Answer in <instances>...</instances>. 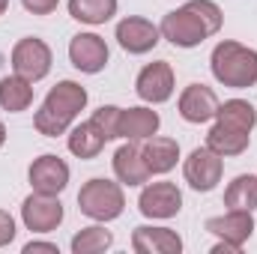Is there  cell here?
I'll return each instance as SVG.
<instances>
[{"instance_id": "1", "label": "cell", "mask_w": 257, "mask_h": 254, "mask_svg": "<svg viewBox=\"0 0 257 254\" xmlns=\"http://www.w3.org/2000/svg\"><path fill=\"white\" fill-rule=\"evenodd\" d=\"M84 105H87V90L75 81H60L57 87H51L42 108L36 111L39 135H45V138L63 135L72 126V120L78 117V111H84Z\"/></svg>"}, {"instance_id": "2", "label": "cell", "mask_w": 257, "mask_h": 254, "mask_svg": "<svg viewBox=\"0 0 257 254\" xmlns=\"http://www.w3.org/2000/svg\"><path fill=\"white\" fill-rule=\"evenodd\" d=\"M209 66H212L215 81L224 87L245 90V87L257 84V51L239 45V42H218L212 48Z\"/></svg>"}, {"instance_id": "3", "label": "cell", "mask_w": 257, "mask_h": 254, "mask_svg": "<svg viewBox=\"0 0 257 254\" xmlns=\"http://www.w3.org/2000/svg\"><path fill=\"white\" fill-rule=\"evenodd\" d=\"M126 197L123 189L111 180H90L84 183V189L78 191V209L96 221H111L123 212Z\"/></svg>"}, {"instance_id": "4", "label": "cell", "mask_w": 257, "mask_h": 254, "mask_svg": "<svg viewBox=\"0 0 257 254\" xmlns=\"http://www.w3.org/2000/svg\"><path fill=\"white\" fill-rule=\"evenodd\" d=\"M162 36L168 39V42H174L177 48H194V45H200L206 36H209V30H206V24L200 21V15L194 12L192 6L186 3L183 9H174V12H168L165 18H162Z\"/></svg>"}, {"instance_id": "5", "label": "cell", "mask_w": 257, "mask_h": 254, "mask_svg": "<svg viewBox=\"0 0 257 254\" xmlns=\"http://www.w3.org/2000/svg\"><path fill=\"white\" fill-rule=\"evenodd\" d=\"M12 69H15V75L27 78L30 84L42 81L51 72V48L42 39H36V36H27V39L15 42V48H12Z\"/></svg>"}, {"instance_id": "6", "label": "cell", "mask_w": 257, "mask_h": 254, "mask_svg": "<svg viewBox=\"0 0 257 254\" xmlns=\"http://www.w3.org/2000/svg\"><path fill=\"white\" fill-rule=\"evenodd\" d=\"M21 218L24 227L33 233H51L60 221H63V203L57 200V194H30L21 206Z\"/></svg>"}, {"instance_id": "7", "label": "cell", "mask_w": 257, "mask_h": 254, "mask_svg": "<svg viewBox=\"0 0 257 254\" xmlns=\"http://www.w3.org/2000/svg\"><path fill=\"white\" fill-rule=\"evenodd\" d=\"M183 171H186V183L194 191H212L218 186V180H221L224 165H221L218 153H212L209 147H197V150H192V156L186 159Z\"/></svg>"}, {"instance_id": "8", "label": "cell", "mask_w": 257, "mask_h": 254, "mask_svg": "<svg viewBox=\"0 0 257 254\" xmlns=\"http://www.w3.org/2000/svg\"><path fill=\"white\" fill-rule=\"evenodd\" d=\"M138 209L147 218H174L183 209V194L174 183H153L141 191Z\"/></svg>"}, {"instance_id": "9", "label": "cell", "mask_w": 257, "mask_h": 254, "mask_svg": "<svg viewBox=\"0 0 257 254\" xmlns=\"http://www.w3.org/2000/svg\"><path fill=\"white\" fill-rule=\"evenodd\" d=\"M135 90H138V96L144 102H153V105L168 102L171 93H174V69H171V63L156 60V63L144 66L138 81H135Z\"/></svg>"}, {"instance_id": "10", "label": "cell", "mask_w": 257, "mask_h": 254, "mask_svg": "<svg viewBox=\"0 0 257 254\" xmlns=\"http://www.w3.org/2000/svg\"><path fill=\"white\" fill-rule=\"evenodd\" d=\"M27 177H30L33 191L60 194V191L69 186V165H66L60 156H51V153H48V156H39V159L30 165Z\"/></svg>"}, {"instance_id": "11", "label": "cell", "mask_w": 257, "mask_h": 254, "mask_svg": "<svg viewBox=\"0 0 257 254\" xmlns=\"http://www.w3.org/2000/svg\"><path fill=\"white\" fill-rule=\"evenodd\" d=\"M69 60H72L75 69H81L87 75H96L108 63V45L96 33H78L69 42Z\"/></svg>"}, {"instance_id": "12", "label": "cell", "mask_w": 257, "mask_h": 254, "mask_svg": "<svg viewBox=\"0 0 257 254\" xmlns=\"http://www.w3.org/2000/svg\"><path fill=\"white\" fill-rule=\"evenodd\" d=\"M159 33L162 30L153 21L138 18V15L123 18L117 24V42L123 45V51H128V54H147V51H153L159 45Z\"/></svg>"}, {"instance_id": "13", "label": "cell", "mask_w": 257, "mask_h": 254, "mask_svg": "<svg viewBox=\"0 0 257 254\" xmlns=\"http://www.w3.org/2000/svg\"><path fill=\"white\" fill-rule=\"evenodd\" d=\"M206 230L215 233L221 242H230V245L242 248V242H245V239L251 236V230H254V218H251L248 209H230L227 215L209 218V221H206Z\"/></svg>"}, {"instance_id": "14", "label": "cell", "mask_w": 257, "mask_h": 254, "mask_svg": "<svg viewBox=\"0 0 257 254\" xmlns=\"http://www.w3.org/2000/svg\"><path fill=\"white\" fill-rule=\"evenodd\" d=\"M218 114V96L203 87V84H192L183 90L180 96V117L186 123H206Z\"/></svg>"}, {"instance_id": "15", "label": "cell", "mask_w": 257, "mask_h": 254, "mask_svg": "<svg viewBox=\"0 0 257 254\" xmlns=\"http://www.w3.org/2000/svg\"><path fill=\"white\" fill-rule=\"evenodd\" d=\"M132 248L138 254H180L183 239L171 227H138L132 233Z\"/></svg>"}, {"instance_id": "16", "label": "cell", "mask_w": 257, "mask_h": 254, "mask_svg": "<svg viewBox=\"0 0 257 254\" xmlns=\"http://www.w3.org/2000/svg\"><path fill=\"white\" fill-rule=\"evenodd\" d=\"M144 165L150 168V174H168L177 168L180 159V144L174 138H147V144L141 147Z\"/></svg>"}, {"instance_id": "17", "label": "cell", "mask_w": 257, "mask_h": 254, "mask_svg": "<svg viewBox=\"0 0 257 254\" xmlns=\"http://www.w3.org/2000/svg\"><path fill=\"white\" fill-rule=\"evenodd\" d=\"M114 174H117V180L126 183V186H144V183L150 180V168L144 165L141 147L123 144V147L114 153Z\"/></svg>"}, {"instance_id": "18", "label": "cell", "mask_w": 257, "mask_h": 254, "mask_svg": "<svg viewBox=\"0 0 257 254\" xmlns=\"http://www.w3.org/2000/svg\"><path fill=\"white\" fill-rule=\"evenodd\" d=\"M159 114L150 111V108H128L120 117V138L128 141H144V138H153L159 132Z\"/></svg>"}, {"instance_id": "19", "label": "cell", "mask_w": 257, "mask_h": 254, "mask_svg": "<svg viewBox=\"0 0 257 254\" xmlns=\"http://www.w3.org/2000/svg\"><path fill=\"white\" fill-rule=\"evenodd\" d=\"M206 147L218 156H239L248 150V132H239V129H230L224 123H215L206 135Z\"/></svg>"}, {"instance_id": "20", "label": "cell", "mask_w": 257, "mask_h": 254, "mask_svg": "<svg viewBox=\"0 0 257 254\" xmlns=\"http://www.w3.org/2000/svg\"><path fill=\"white\" fill-rule=\"evenodd\" d=\"M30 102H33V87H30L27 78L9 75V78L0 81V108H3V111L18 114V111H27Z\"/></svg>"}, {"instance_id": "21", "label": "cell", "mask_w": 257, "mask_h": 254, "mask_svg": "<svg viewBox=\"0 0 257 254\" xmlns=\"http://www.w3.org/2000/svg\"><path fill=\"white\" fill-rule=\"evenodd\" d=\"M102 147H105V135L93 126L90 120L81 123V126H75L72 135H69V153H75L78 159H96L102 153Z\"/></svg>"}, {"instance_id": "22", "label": "cell", "mask_w": 257, "mask_h": 254, "mask_svg": "<svg viewBox=\"0 0 257 254\" xmlns=\"http://www.w3.org/2000/svg\"><path fill=\"white\" fill-rule=\"evenodd\" d=\"M117 0H69V15L84 24H105L114 18Z\"/></svg>"}, {"instance_id": "23", "label": "cell", "mask_w": 257, "mask_h": 254, "mask_svg": "<svg viewBox=\"0 0 257 254\" xmlns=\"http://www.w3.org/2000/svg\"><path fill=\"white\" fill-rule=\"evenodd\" d=\"M215 117H218V123H224L230 129H239V132H251L257 123V111L248 102H242V99H230V102L218 105Z\"/></svg>"}, {"instance_id": "24", "label": "cell", "mask_w": 257, "mask_h": 254, "mask_svg": "<svg viewBox=\"0 0 257 254\" xmlns=\"http://www.w3.org/2000/svg\"><path fill=\"white\" fill-rule=\"evenodd\" d=\"M224 206H230V209H254L257 206V177L251 174H242V177H236L227 191H224Z\"/></svg>"}, {"instance_id": "25", "label": "cell", "mask_w": 257, "mask_h": 254, "mask_svg": "<svg viewBox=\"0 0 257 254\" xmlns=\"http://www.w3.org/2000/svg\"><path fill=\"white\" fill-rule=\"evenodd\" d=\"M111 242H114L111 230L93 224V227H84L81 233L72 236V251L75 254H99V251H105V248H111Z\"/></svg>"}, {"instance_id": "26", "label": "cell", "mask_w": 257, "mask_h": 254, "mask_svg": "<svg viewBox=\"0 0 257 254\" xmlns=\"http://www.w3.org/2000/svg\"><path fill=\"white\" fill-rule=\"evenodd\" d=\"M120 117H123V108H117V105H102V108L90 117V123L105 135V141H114V138H120Z\"/></svg>"}, {"instance_id": "27", "label": "cell", "mask_w": 257, "mask_h": 254, "mask_svg": "<svg viewBox=\"0 0 257 254\" xmlns=\"http://www.w3.org/2000/svg\"><path fill=\"white\" fill-rule=\"evenodd\" d=\"M189 6H192L194 12L200 15V21L206 24V30H209V36L221 30V18H224V15H221V9H218V6H215L212 0H192Z\"/></svg>"}, {"instance_id": "28", "label": "cell", "mask_w": 257, "mask_h": 254, "mask_svg": "<svg viewBox=\"0 0 257 254\" xmlns=\"http://www.w3.org/2000/svg\"><path fill=\"white\" fill-rule=\"evenodd\" d=\"M12 239H15V218L6 209H0V245H9Z\"/></svg>"}, {"instance_id": "29", "label": "cell", "mask_w": 257, "mask_h": 254, "mask_svg": "<svg viewBox=\"0 0 257 254\" xmlns=\"http://www.w3.org/2000/svg\"><path fill=\"white\" fill-rule=\"evenodd\" d=\"M21 3H24V9L33 12V15H48V12L57 9L60 0H21Z\"/></svg>"}, {"instance_id": "30", "label": "cell", "mask_w": 257, "mask_h": 254, "mask_svg": "<svg viewBox=\"0 0 257 254\" xmlns=\"http://www.w3.org/2000/svg\"><path fill=\"white\" fill-rule=\"evenodd\" d=\"M36 251L57 254V245H54V242H27V245H24V254H36Z\"/></svg>"}, {"instance_id": "31", "label": "cell", "mask_w": 257, "mask_h": 254, "mask_svg": "<svg viewBox=\"0 0 257 254\" xmlns=\"http://www.w3.org/2000/svg\"><path fill=\"white\" fill-rule=\"evenodd\" d=\"M239 248L236 245H230V242H218L215 248H212V254H236Z\"/></svg>"}, {"instance_id": "32", "label": "cell", "mask_w": 257, "mask_h": 254, "mask_svg": "<svg viewBox=\"0 0 257 254\" xmlns=\"http://www.w3.org/2000/svg\"><path fill=\"white\" fill-rule=\"evenodd\" d=\"M3 141H6V129H3V123H0V147H3Z\"/></svg>"}, {"instance_id": "33", "label": "cell", "mask_w": 257, "mask_h": 254, "mask_svg": "<svg viewBox=\"0 0 257 254\" xmlns=\"http://www.w3.org/2000/svg\"><path fill=\"white\" fill-rule=\"evenodd\" d=\"M6 6H9V0H0V15L6 12Z\"/></svg>"}]
</instances>
